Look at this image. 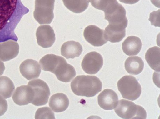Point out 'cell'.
Instances as JSON below:
<instances>
[{
  "instance_id": "obj_1",
  "label": "cell",
  "mask_w": 160,
  "mask_h": 119,
  "mask_svg": "<svg viewBox=\"0 0 160 119\" xmlns=\"http://www.w3.org/2000/svg\"><path fill=\"white\" fill-rule=\"evenodd\" d=\"M29 11L21 0H0V43L10 39L18 40L15 29Z\"/></svg>"
},
{
  "instance_id": "obj_2",
  "label": "cell",
  "mask_w": 160,
  "mask_h": 119,
  "mask_svg": "<svg viewBox=\"0 0 160 119\" xmlns=\"http://www.w3.org/2000/svg\"><path fill=\"white\" fill-rule=\"evenodd\" d=\"M71 87L72 91L76 95L91 97L101 91L102 83L95 76L80 75L73 80Z\"/></svg>"
},
{
  "instance_id": "obj_3",
  "label": "cell",
  "mask_w": 160,
  "mask_h": 119,
  "mask_svg": "<svg viewBox=\"0 0 160 119\" xmlns=\"http://www.w3.org/2000/svg\"><path fill=\"white\" fill-rule=\"evenodd\" d=\"M114 110L123 119H145L147 117L146 112L142 107L126 100H119Z\"/></svg>"
},
{
  "instance_id": "obj_4",
  "label": "cell",
  "mask_w": 160,
  "mask_h": 119,
  "mask_svg": "<svg viewBox=\"0 0 160 119\" xmlns=\"http://www.w3.org/2000/svg\"><path fill=\"white\" fill-rule=\"evenodd\" d=\"M118 90L122 97L130 100L138 99L141 93V87L136 79L130 75L125 76L117 83Z\"/></svg>"
},
{
  "instance_id": "obj_5",
  "label": "cell",
  "mask_w": 160,
  "mask_h": 119,
  "mask_svg": "<svg viewBox=\"0 0 160 119\" xmlns=\"http://www.w3.org/2000/svg\"><path fill=\"white\" fill-rule=\"evenodd\" d=\"M55 0H35L34 19L40 24H50L54 17Z\"/></svg>"
},
{
  "instance_id": "obj_6",
  "label": "cell",
  "mask_w": 160,
  "mask_h": 119,
  "mask_svg": "<svg viewBox=\"0 0 160 119\" xmlns=\"http://www.w3.org/2000/svg\"><path fill=\"white\" fill-rule=\"evenodd\" d=\"M104 19L109 24L126 28L128 20L126 16V11L120 4L116 1L105 11Z\"/></svg>"
},
{
  "instance_id": "obj_7",
  "label": "cell",
  "mask_w": 160,
  "mask_h": 119,
  "mask_svg": "<svg viewBox=\"0 0 160 119\" xmlns=\"http://www.w3.org/2000/svg\"><path fill=\"white\" fill-rule=\"evenodd\" d=\"M28 85L32 88L34 92L33 99L31 103L36 106H42L47 103L50 92L45 82L38 79L29 81Z\"/></svg>"
},
{
  "instance_id": "obj_8",
  "label": "cell",
  "mask_w": 160,
  "mask_h": 119,
  "mask_svg": "<svg viewBox=\"0 0 160 119\" xmlns=\"http://www.w3.org/2000/svg\"><path fill=\"white\" fill-rule=\"evenodd\" d=\"M103 63L102 55L95 51L90 52L84 57L81 66L84 72L88 74L97 73L102 68Z\"/></svg>"
},
{
  "instance_id": "obj_9",
  "label": "cell",
  "mask_w": 160,
  "mask_h": 119,
  "mask_svg": "<svg viewBox=\"0 0 160 119\" xmlns=\"http://www.w3.org/2000/svg\"><path fill=\"white\" fill-rule=\"evenodd\" d=\"M83 35L85 40L92 45L96 47L101 46L106 43L103 29L98 26L90 25L84 29Z\"/></svg>"
},
{
  "instance_id": "obj_10",
  "label": "cell",
  "mask_w": 160,
  "mask_h": 119,
  "mask_svg": "<svg viewBox=\"0 0 160 119\" xmlns=\"http://www.w3.org/2000/svg\"><path fill=\"white\" fill-rule=\"evenodd\" d=\"M36 34L38 44L43 48L51 47L55 40L54 30L49 25H40L37 29Z\"/></svg>"
},
{
  "instance_id": "obj_11",
  "label": "cell",
  "mask_w": 160,
  "mask_h": 119,
  "mask_svg": "<svg viewBox=\"0 0 160 119\" xmlns=\"http://www.w3.org/2000/svg\"><path fill=\"white\" fill-rule=\"evenodd\" d=\"M34 95L32 88L28 85H23L16 88L12 95V99L16 104L24 105L31 103Z\"/></svg>"
},
{
  "instance_id": "obj_12",
  "label": "cell",
  "mask_w": 160,
  "mask_h": 119,
  "mask_svg": "<svg viewBox=\"0 0 160 119\" xmlns=\"http://www.w3.org/2000/svg\"><path fill=\"white\" fill-rule=\"evenodd\" d=\"M19 69L22 76L28 80L38 77L41 72L38 62L31 59L23 61L20 65Z\"/></svg>"
},
{
  "instance_id": "obj_13",
  "label": "cell",
  "mask_w": 160,
  "mask_h": 119,
  "mask_svg": "<svg viewBox=\"0 0 160 119\" xmlns=\"http://www.w3.org/2000/svg\"><path fill=\"white\" fill-rule=\"evenodd\" d=\"M118 98L117 93L110 89H104L98 97L99 106L106 110L114 109L118 103Z\"/></svg>"
},
{
  "instance_id": "obj_14",
  "label": "cell",
  "mask_w": 160,
  "mask_h": 119,
  "mask_svg": "<svg viewBox=\"0 0 160 119\" xmlns=\"http://www.w3.org/2000/svg\"><path fill=\"white\" fill-rule=\"evenodd\" d=\"M17 41L10 39L0 43V60L6 62L15 57L19 52Z\"/></svg>"
},
{
  "instance_id": "obj_15",
  "label": "cell",
  "mask_w": 160,
  "mask_h": 119,
  "mask_svg": "<svg viewBox=\"0 0 160 119\" xmlns=\"http://www.w3.org/2000/svg\"><path fill=\"white\" fill-rule=\"evenodd\" d=\"M66 61L65 58L52 54L44 56L39 61L42 70L54 73L57 69L63 62Z\"/></svg>"
},
{
  "instance_id": "obj_16",
  "label": "cell",
  "mask_w": 160,
  "mask_h": 119,
  "mask_svg": "<svg viewBox=\"0 0 160 119\" xmlns=\"http://www.w3.org/2000/svg\"><path fill=\"white\" fill-rule=\"evenodd\" d=\"M83 50L82 45L78 42L69 41L65 42L61 46L62 55L66 59H73L78 57Z\"/></svg>"
},
{
  "instance_id": "obj_17",
  "label": "cell",
  "mask_w": 160,
  "mask_h": 119,
  "mask_svg": "<svg viewBox=\"0 0 160 119\" xmlns=\"http://www.w3.org/2000/svg\"><path fill=\"white\" fill-rule=\"evenodd\" d=\"M69 105L67 96L62 93H57L50 97L49 102V107L54 112H60L65 111Z\"/></svg>"
},
{
  "instance_id": "obj_18",
  "label": "cell",
  "mask_w": 160,
  "mask_h": 119,
  "mask_svg": "<svg viewBox=\"0 0 160 119\" xmlns=\"http://www.w3.org/2000/svg\"><path fill=\"white\" fill-rule=\"evenodd\" d=\"M142 46V42L139 37L133 36H129L127 37L122 43V49L124 53L127 55H135L140 52Z\"/></svg>"
},
{
  "instance_id": "obj_19",
  "label": "cell",
  "mask_w": 160,
  "mask_h": 119,
  "mask_svg": "<svg viewBox=\"0 0 160 119\" xmlns=\"http://www.w3.org/2000/svg\"><path fill=\"white\" fill-rule=\"evenodd\" d=\"M54 74L59 81L64 82H70L76 75L74 67L66 61L59 66Z\"/></svg>"
},
{
  "instance_id": "obj_20",
  "label": "cell",
  "mask_w": 160,
  "mask_h": 119,
  "mask_svg": "<svg viewBox=\"0 0 160 119\" xmlns=\"http://www.w3.org/2000/svg\"><path fill=\"white\" fill-rule=\"evenodd\" d=\"M104 35L107 41L113 43L119 42L126 35L125 28L109 24L105 28Z\"/></svg>"
},
{
  "instance_id": "obj_21",
  "label": "cell",
  "mask_w": 160,
  "mask_h": 119,
  "mask_svg": "<svg viewBox=\"0 0 160 119\" xmlns=\"http://www.w3.org/2000/svg\"><path fill=\"white\" fill-rule=\"evenodd\" d=\"M124 66L126 71L129 74L137 75L140 73L143 70L144 63L140 57L131 56L126 59Z\"/></svg>"
},
{
  "instance_id": "obj_22",
  "label": "cell",
  "mask_w": 160,
  "mask_h": 119,
  "mask_svg": "<svg viewBox=\"0 0 160 119\" xmlns=\"http://www.w3.org/2000/svg\"><path fill=\"white\" fill-rule=\"evenodd\" d=\"M160 48L155 46L150 48L146 52L145 58L148 63L153 70L160 71Z\"/></svg>"
},
{
  "instance_id": "obj_23",
  "label": "cell",
  "mask_w": 160,
  "mask_h": 119,
  "mask_svg": "<svg viewBox=\"0 0 160 119\" xmlns=\"http://www.w3.org/2000/svg\"><path fill=\"white\" fill-rule=\"evenodd\" d=\"M66 7L71 11L77 13L83 12L88 7V0H62Z\"/></svg>"
},
{
  "instance_id": "obj_24",
  "label": "cell",
  "mask_w": 160,
  "mask_h": 119,
  "mask_svg": "<svg viewBox=\"0 0 160 119\" xmlns=\"http://www.w3.org/2000/svg\"><path fill=\"white\" fill-rule=\"evenodd\" d=\"M15 86L12 80L5 76H0V95L5 99L11 97Z\"/></svg>"
},
{
  "instance_id": "obj_25",
  "label": "cell",
  "mask_w": 160,
  "mask_h": 119,
  "mask_svg": "<svg viewBox=\"0 0 160 119\" xmlns=\"http://www.w3.org/2000/svg\"><path fill=\"white\" fill-rule=\"evenodd\" d=\"M35 119H55L54 113L49 107H43L39 108L37 110Z\"/></svg>"
},
{
  "instance_id": "obj_26",
  "label": "cell",
  "mask_w": 160,
  "mask_h": 119,
  "mask_svg": "<svg viewBox=\"0 0 160 119\" xmlns=\"http://www.w3.org/2000/svg\"><path fill=\"white\" fill-rule=\"evenodd\" d=\"M113 0H89L92 5L95 8L103 11Z\"/></svg>"
},
{
  "instance_id": "obj_27",
  "label": "cell",
  "mask_w": 160,
  "mask_h": 119,
  "mask_svg": "<svg viewBox=\"0 0 160 119\" xmlns=\"http://www.w3.org/2000/svg\"><path fill=\"white\" fill-rule=\"evenodd\" d=\"M160 9L157 11H154L151 12L149 15V20L152 25L155 27H160Z\"/></svg>"
},
{
  "instance_id": "obj_28",
  "label": "cell",
  "mask_w": 160,
  "mask_h": 119,
  "mask_svg": "<svg viewBox=\"0 0 160 119\" xmlns=\"http://www.w3.org/2000/svg\"><path fill=\"white\" fill-rule=\"evenodd\" d=\"M7 101L0 95V116L3 115L8 109Z\"/></svg>"
},
{
  "instance_id": "obj_29",
  "label": "cell",
  "mask_w": 160,
  "mask_h": 119,
  "mask_svg": "<svg viewBox=\"0 0 160 119\" xmlns=\"http://www.w3.org/2000/svg\"><path fill=\"white\" fill-rule=\"evenodd\" d=\"M139 0H119V1L122 2L130 4H135Z\"/></svg>"
},
{
  "instance_id": "obj_30",
  "label": "cell",
  "mask_w": 160,
  "mask_h": 119,
  "mask_svg": "<svg viewBox=\"0 0 160 119\" xmlns=\"http://www.w3.org/2000/svg\"><path fill=\"white\" fill-rule=\"evenodd\" d=\"M5 69V66L3 62L0 60V76L3 74Z\"/></svg>"
},
{
  "instance_id": "obj_31",
  "label": "cell",
  "mask_w": 160,
  "mask_h": 119,
  "mask_svg": "<svg viewBox=\"0 0 160 119\" xmlns=\"http://www.w3.org/2000/svg\"><path fill=\"white\" fill-rule=\"evenodd\" d=\"M151 2L156 7L160 8V0H150Z\"/></svg>"
}]
</instances>
